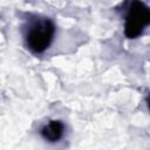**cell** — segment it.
Listing matches in <instances>:
<instances>
[{
    "mask_svg": "<svg viewBox=\"0 0 150 150\" xmlns=\"http://www.w3.org/2000/svg\"><path fill=\"white\" fill-rule=\"evenodd\" d=\"M63 134H64V124L57 120L49 121L40 130V135L42 136V138L50 143H55L60 141Z\"/></svg>",
    "mask_w": 150,
    "mask_h": 150,
    "instance_id": "3957f363",
    "label": "cell"
},
{
    "mask_svg": "<svg viewBox=\"0 0 150 150\" xmlns=\"http://www.w3.org/2000/svg\"><path fill=\"white\" fill-rule=\"evenodd\" d=\"M55 35V25L48 18H34L23 27L26 47L34 54L43 53L52 43Z\"/></svg>",
    "mask_w": 150,
    "mask_h": 150,
    "instance_id": "6da1fadb",
    "label": "cell"
},
{
    "mask_svg": "<svg viewBox=\"0 0 150 150\" xmlns=\"http://www.w3.org/2000/svg\"><path fill=\"white\" fill-rule=\"evenodd\" d=\"M146 102H148V108H149V110H150V95L148 96V98H146Z\"/></svg>",
    "mask_w": 150,
    "mask_h": 150,
    "instance_id": "277c9868",
    "label": "cell"
},
{
    "mask_svg": "<svg viewBox=\"0 0 150 150\" xmlns=\"http://www.w3.org/2000/svg\"><path fill=\"white\" fill-rule=\"evenodd\" d=\"M150 25V7L139 1H132L128 8L124 34L128 39H136Z\"/></svg>",
    "mask_w": 150,
    "mask_h": 150,
    "instance_id": "7a4b0ae2",
    "label": "cell"
}]
</instances>
